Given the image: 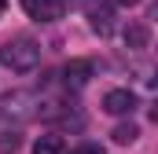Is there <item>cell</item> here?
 <instances>
[{
  "mask_svg": "<svg viewBox=\"0 0 158 154\" xmlns=\"http://www.w3.org/2000/svg\"><path fill=\"white\" fill-rule=\"evenodd\" d=\"M85 18L99 37H110L114 30V4L110 0H85Z\"/></svg>",
  "mask_w": 158,
  "mask_h": 154,
  "instance_id": "3",
  "label": "cell"
},
{
  "mask_svg": "<svg viewBox=\"0 0 158 154\" xmlns=\"http://www.w3.org/2000/svg\"><path fill=\"white\" fill-rule=\"evenodd\" d=\"M0 63L7 70H15V74H30L40 63V44L30 40V37H11V40H4V48H0Z\"/></svg>",
  "mask_w": 158,
  "mask_h": 154,
  "instance_id": "1",
  "label": "cell"
},
{
  "mask_svg": "<svg viewBox=\"0 0 158 154\" xmlns=\"http://www.w3.org/2000/svg\"><path fill=\"white\" fill-rule=\"evenodd\" d=\"M19 147H22V136H19L15 128L0 136V154H15V151H19Z\"/></svg>",
  "mask_w": 158,
  "mask_h": 154,
  "instance_id": "10",
  "label": "cell"
},
{
  "mask_svg": "<svg viewBox=\"0 0 158 154\" xmlns=\"http://www.w3.org/2000/svg\"><path fill=\"white\" fill-rule=\"evenodd\" d=\"M33 154H66V143H63V136H40L37 143H33Z\"/></svg>",
  "mask_w": 158,
  "mask_h": 154,
  "instance_id": "8",
  "label": "cell"
},
{
  "mask_svg": "<svg viewBox=\"0 0 158 154\" xmlns=\"http://www.w3.org/2000/svg\"><path fill=\"white\" fill-rule=\"evenodd\" d=\"M0 11H4V0H0Z\"/></svg>",
  "mask_w": 158,
  "mask_h": 154,
  "instance_id": "13",
  "label": "cell"
},
{
  "mask_svg": "<svg viewBox=\"0 0 158 154\" xmlns=\"http://www.w3.org/2000/svg\"><path fill=\"white\" fill-rule=\"evenodd\" d=\"M147 40H151V30H147L143 22L125 26V48H129V51H143V48H147Z\"/></svg>",
  "mask_w": 158,
  "mask_h": 154,
  "instance_id": "7",
  "label": "cell"
},
{
  "mask_svg": "<svg viewBox=\"0 0 158 154\" xmlns=\"http://www.w3.org/2000/svg\"><path fill=\"white\" fill-rule=\"evenodd\" d=\"M74 154H107V151H103L99 143H81V147H77Z\"/></svg>",
  "mask_w": 158,
  "mask_h": 154,
  "instance_id": "11",
  "label": "cell"
},
{
  "mask_svg": "<svg viewBox=\"0 0 158 154\" xmlns=\"http://www.w3.org/2000/svg\"><path fill=\"white\" fill-rule=\"evenodd\" d=\"M88 81H92V63H88V59H70V63L63 66V84H66L70 92H81Z\"/></svg>",
  "mask_w": 158,
  "mask_h": 154,
  "instance_id": "4",
  "label": "cell"
},
{
  "mask_svg": "<svg viewBox=\"0 0 158 154\" xmlns=\"http://www.w3.org/2000/svg\"><path fill=\"white\" fill-rule=\"evenodd\" d=\"M110 136H114V143H121V147H129V143H136V136H140V128H136V125L129 121V125H118V128H114Z\"/></svg>",
  "mask_w": 158,
  "mask_h": 154,
  "instance_id": "9",
  "label": "cell"
},
{
  "mask_svg": "<svg viewBox=\"0 0 158 154\" xmlns=\"http://www.w3.org/2000/svg\"><path fill=\"white\" fill-rule=\"evenodd\" d=\"M37 114V95L33 92H4L0 95V121L4 125H22Z\"/></svg>",
  "mask_w": 158,
  "mask_h": 154,
  "instance_id": "2",
  "label": "cell"
},
{
  "mask_svg": "<svg viewBox=\"0 0 158 154\" xmlns=\"http://www.w3.org/2000/svg\"><path fill=\"white\" fill-rule=\"evenodd\" d=\"M114 4H121V7H136L140 0H114Z\"/></svg>",
  "mask_w": 158,
  "mask_h": 154,
  "instance_id": "12",
  "label": "cell"
},
{
  "mask_svg": "<svg viewBox=\"0 0 158 154\" xmlns=\"http://www.w3.org/2000/svg\"><path fill=\"white\" fill-rule=\"evenodd\" d=\"M103 110L114 114V117H125V114L136 110V95H132L129 88H110V92L103 95Z\"/></svg>",
  "mask_w": 158,
  "mask_h": 154,
  "instance_id": "5",
  "label": "cell"
},
{
  "mask_svg": "<svg viewBox=\"0 0 158 154\" xmlns=\"http://www.w3.org/2000/svg\"><path fill=\"white\" fill-rule=\"evenodd\" d=\"M22 11L37 22H55L63 18V0H22Z\"/></svg>",
  "mask_w": 158,
  "mask_h": 154,
  "instance_id": "6",
  "label": "cell"
}]
</instances>
